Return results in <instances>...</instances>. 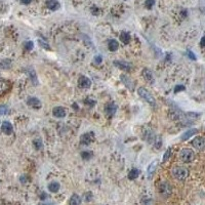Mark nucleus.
Here are the masks:
<instances>
[{
	"label": "nucleus",
	"instance_id": "nucleus-27",
	"mask_svg": "<svg viewBox=\"0 0 205 205\" xmlns=\"http://www.w3.org/2000/svg\"><path fill=\"white\" fill-rule=\"evenodd\" d=\"M33 146L34 148L36 150H41L43 148V143L41 140H39V138H37V140H34L33 142Z\"/></svg>",
	"mask_w": 205,
	"mask_h": 205
},
{
	"label": "nucleus",
	"instance_id": "nucleus-15",
	"mask_svg": "<svg viewBox=\"0 0 205 205\" xmlns=\"http://www.w3.org/2000/svg\"><path fill=\"white\" fill-rule=\"evenodd\" d=\"M52 115L56 118H64L66 116V111L63 107H56L52 110Z\"/></svg>",
	"mask_w": 205,
	"mask_h": 205
},
{
	"label": "nucleus",
	"instance_id": "nucleus-7",
	"mask_svg": "<svg viewBox=\"0 0 205 205\" xmlns=\"http://www.w3.org/2000/svg\"><path fill=\"white\" fill-rule=\"evenodd\" d=\"M142 75L148 83L154 84V82H155V76H154V73L152 72V70H150L148 68H145L142 71Z\"/></svg>",
	"mask_w": 205,
	"mask_h": 205
},
{
	"label": "nucleus",
	"instance_id": "nucleus-40",
	"mask_svg": "<svg viewBox=\"0 0 205 205\" xmlns=\"http://www.w3.org/2000/svg\"><path fill=\"white\" fill-rule=\"evenodd\" d=\"M91 12H93V14H95V16H99V14H101V10H99V8H97V7L93 6L91 7Z\"/></svg>",
	"mask_w": 205,
	"mask_h": 205
},
{
	"label": "nucleus",
	"instance_id": "nucleus-14",
	"mask_svg": "<svg viewBox=\"0 0 205 205\" xmlns=\"http://www.w3.org/2000/svg\"><path fill=\"white\" fill-rule=\"evenodd\" d=\"M196 133H198V129L197 128H191L189 129V130H187L186 132H184L183 134H182V136H180V140L182 141H188L191 136H193V135H195Z\"/></svg>",
	"mask_w": 205,
	"mask_h": 205
},
{
	"label": "nucleus",
	"instance_id": "nucleus-34",
	"mask_svg": "<svg viewBox=\"0 0 205 205\" xmlns=\"http://www.w3.org/2000/svg\"><path fill=\"white\" fill-rule=\"evenodd\" d=\"M170 154H171V149L168 148V149L166 150V152L164 153V155H163V162H165V161L168 160L169 157H170Z\"/></svg>",
	"mask_w": 205,
	"mask_h": 205
},
{
	"label": "nucleus",
	"instance_id": "nucleus-5",
	"mask_svg": "<svg viewBox=\"0 0 205 205\" xmlns=\"http://www.w3.org/2000/svg\"><path fill=\"white\" fill-rule=\"evenodd\" d=\"M143 138L149 144H153L155 142L156 135L151 127H144V129H143Z\"/></svg>",
	"mask_w": 205,
	"mask_h": 205
},
{
	"label": "nucleus",
	"instance_id": "nucleus-4",
	"mask_svg": "<svg viewBox=\"0 0 205 205\" xmlns=\"http://www.w3.org/2000/svg\"><path fill=\"white\" fill-rule=\"evenodd\" d=\"M158 190H159V193H160V195L163 198H167L172 193L171 186L169 185L168 182H161L159 184V186H158Z\"/></svg>",
	"mask_w": 205,
	"mask_h": 205
},
{
	"label": "nucleus",
	"instance_id": "nucleus-35",
	"mask_svg": "<svg viewBox=\"0 0 205 205\" xmlns=\"http://www.w3.org/2000/svg\"><path fill=\"white\" fill-rule=\"evenodd\" d=\"M185 89H186V87L183 85V84H178V85H176V87H174L173 91H174V93H180V91H183V90H185Z\"/></svg>",
	"mask_w": 205,
	"mask_h": 205
},
{
	"label": "nucleus",
	"instance_id": "nucleus-32",
	"mask_svg": "<svg viewBox=\"0 0 205 205\" xmlns=\"http://www.w3.org/2000/svg\"><path fill=\"white\" fill-rule=\"evenodd\" d=\"M24 47H25L26 50H32L34 47V43L33 41H27V42H25V44H24Z\"/></svg>",
	"mask_w": 205,
	"mask_h": 205
},
{
	"label": "nucleus",
	"instance_id": "nucleus-30",
	"mask_svg": "<svg viewBox=\"0 0 205 205\" xmlns=\"http://www.w3.org/2000/svg\"><path fill=\"white\" fill-rule=\"evenodd\" d=\"M8 113H9L8 107L4 106V105L0 106V115H6V114H8Z\"/></svg>",
	"mask_w": 205,
	"mask_h": 205
},
{
	"label": "nucleus",
	"instance_id": "nucleus-39",
	"mask_svg": "<svg viewBox=\"0 0 205 205\" xmlns=\"http://www.w3.org/2000/svg\"><path fill=\"white\" fill-rule=\"evenodd\" d=\"M84 104H86V105H88V106H95V101H93V99H84Z\"/></svg>",
	"mask_w": 205,
	"mask_h": 205
},
{
	"label": "nucleus",
	"instance_id": "nucleus-25",
	"mask_svg": "<svg viewBox=\"0 0 205 205\" xmlns=\"http://www.w3.org/2000/svg\"><path fill=\"white\" fill-rule=\"evenodd\" d=\"M138 174H140V171H138L136 168H133L132 170H130V172L128 173V178L130 180H133L135 178H138Z\"/></svg>",
	"mask_w": 205,
	"mask_h": 205
},
{
	"label": "nucleus",
	"instance_id": "nucleus-8",
	"mask_svg": "<svg viewBox=\"0 0 205 205\" xmlns=\"http://www.w3.org/2000/svg\"><path fill=\"white\" fill-rule=\"evenodd\" d=\"M93 140H95V133L93 132H86L80 136V143L82 145H89Z\"/></svg>",
	"mask_w": 205,
	"mask_h": 205
},
{
	"label": "nucleus",
	"instance_id": "nucleus-38",
	"mask_svg": "<svg viewBox=\"0 0 205 205\" xmlns=\"http://www.w3.org/2000/svg\"><path fill=\"white\" fill-rule=\"evenodd\" d=\"M93 62H95V64H97V65H99V64L103 62V58H101V56H99V54L95 56V59H93Z\"/></svg>",
	"mask_w": 205,
	"mask_h": 205
},
{
	"label": "nucleus",
	"instance_id": "nucleus-10",
	"mask_svg": "<svg viewBox=\"0 0 205 205\" xmlns=\"http://www.w3.org/2000/svg\"><path fill=\"white\" fill-rule=\"evenodd\" d=\"M78 85L79 87L81 88H89L90 85H91V81H90V79L87 78L86 76H80L78 79Z\"/></svg>",
	"mask_w": 205,
	"mask_h": 205
},
{
	"label": "nucleus",
	"instance_id": "nucleus-45",
	"mask_svg": "<svg viewBox=\"0 0 205 205\" xmlns=\"http://www.w3.org/2000/svg\"><path fill=\"white\" fill-rule=\"evenodd\" d=\"M41 199H42V200H43V199H44V198H46V194H45V193H42V195H41Z\"/></svg>",
	"mask_w": 205,
	"mask_h": 205
},
{
	"label": "nucleus",
	"instance_id": "nucleus-29",
	"mask_svg": "<svg viewBox=\"0 0 205 205\" xmlns=\"http://www.w3.org/2000/svg\"><path fill=\"white\" fill-rule=\"evenodd\" d=\"M154 146H155L156 149H159V148L162 146V140H161V136H156L155 142H154Z\"/></svg>",
	"mask_w": 205,
	"mask_h": 205
},
{
	"label": "nucleus",
	"instance_id": "nucleus-36",
	"mask_svg": "<svg viewBox=\"0 0 205 205\" xmlns=\"http://www.w3.org/2000/svg\"><path fill=\"white\" fill-rule=\"evenodd\" d=\"M83 198H84V201H86V202H89V201L93 200V194H91L90 192H87V193H85V194L83 195Z\"/></svg>",
	"mask_w": 205,
	"mask_h": 205
},
{
	"label": "nucleus",
	"instance_id": "nucleus-22",
	"mask_svg": "<svg viewBox=\"0 0 205 205\" xmlns=\"http://www.w3.org/2000/svg\"><path fill=\"white\" fill-rule=\"evenodd\" d=\"M130 35H129V33H127V32H121V34H120V40H121L122 43H124V44H127V43L130 42Z\"/></svg>",
	"mask_w": 205,
	"mask_h": 205
},
{
	"label": "nucleus",
	"instance_id": "nucleus-24",
	"mask_svg": "<svg viewBox=\"0 0 205 205\" xmlns=\"http://www.w3.org/2000/svg\"><path fill=\"white\" fill-rule=\"evenodd\" d=\"M11 66V61L8 59H4L2 60V61L0 62V68L1 69H4V70H7V69H9Z\"/></svg>",
	"mask_w": 205,
	"mask_h": 205
},
{
	"label": "nucleus",
	"instance_id": "nucleus-1",
	"mask_svg": "<svg viewBox=\"0 0 205 205\" xmlns=\"http://www.w3.org/2000/svg\"><path fill=\"white\" fill-rule=\"evenodd\" d=\"M178 157H180V159L184 163H191L194 161L196 155H195L193 150L189 149V148H185V149L180 150V154H178Z\"/></svg>",
	"mask_w": 205,
	"mask_h": 205
},
{
	"label": "nucleus",
	"instance_id": "nucleus-44",
	"mask_svg": "<svg viewBox=\"0 0 205 205\" xmlns=\"http://www.w3.org/2000/svg\"><path fill=\"white\" fill-rule=\"evenodd\" d=\"M39 205H53V203H51V202H41V203H39Z\"/></svg>",
	"mask_w": 205,
	"mask_h": 205
},
{
	"label": "nucleus",
	"instance_id": "nucleus-19",
	"mask_svg": "<svg viewBox=\"0 0 205 205\" xmlns=\"http://www.w3.org/2000/svg\"><path fill=\"white\" fill-rule=\"evenodd\" d=\"M158 166V161H153L151 164L148 166V169H147V173H148V178H151L153 176L154 172H155L156 168Z\"/></svg>",
	"mask_w": 205,
	"mask_h": 205
},
{
	"label": "nucleus",
	"instance_id": "nucleus-43",
	"mask_svg": "<svg viewBox=\"0 0 205 205\" xmlns=\"http://www.w3.org/2000/svg\"><path fill=\"white\" fill-rule=\"evenodd\" d=\"M22 4H29V3L32 2V0H21Z\"/></svg>",
	"mask_w": 205,
	"mask_h": 205
},
{
	"label": "nucleus",
	"instance_id": "nucleus-21",
	"mask_svg": "<svg viewBox=\"0 0 205 205\" xmlns=\"http://www.w3.org/2000/svg\"><path fill=\"white\" fill-rule=\"evenodd\" d=\"M81 204V198L77 194H73L69 200V205H80Z\"/></svg>",
	"mask_w": 205,
	"mask_h": 205
},
{
	"label": "nucleus",
	"instance_id": "nucleus-20",
	"mask_svg": "<svg viewBox=\"0 0 205 205\" xmlns=\"http://www.w3.org/2000/svg\"><path fill=\"white\" fill-rule=\"evenodd\" d=\"M108 47H109V50L112 52L116 51L119 47V44H118V41L115 40V39H110L108 42Z\"/></svg>",
	"mask_w": 205,
	"mask_h": 205
},
{
	"label": "nucleus",
	"instance_id": "nucleus-2",
	"mask_svg": "<svg viewBox=\"0 0 205 205\" xmlns=\"http://www.w3.org/2000/svg\"><path fill=\"white\" fill-rule=\"evenodd\" d=\"M171 173L173 178H176L178 180H184L189 176V170L184 166H174L171 169Z\"/></svg>",
	"mask_w": 205,
	"mask_h": 205
},
{
	"label": "nucleus",
	"instance_id": "nucleus-11",
	"mask_svg": "<svg viewBox=\"0 0 205 205\" xmlns=\"http://www.w3.org/2000/svg\"><path fill=\"white\" fill-rule=\"evenodd\" d=\"M9 87H10V83L6 80H3V79H0V97L4 95L5 93L8 91Z\"/></svg>",
	"mask_w": 205,
	"mask_h": 205
},
{
	"label": "nucleus",
	"instance_id": "nucleus-6",
	"mask_svg": "<svg viewBox=\"0 0 205 205\" xmlns=\"http://www.w3.org/2000/svg\"><path fill=\"white\" fill-rule=\"evenodd\" d=\"M192 146L198 151H204L205 150V138L202 136H196L192 140Z\"/></svg>",
	"mask_w": 205,
	"mask_h": 205
},
{
	"label": "nucleus",
	"instance_id": "nucleus-12",
	"mask_svg": "<svg viewBox=\"0 0 205 205\" xmlns=\"http://www.w3.org/2000/svg\"><path fill=\"white\" fill-rule=\"evenodd\" d=\"M1 130H2V132L5 133V134H11L12 131H14V127H12L10 122L3 121L2 125H1Z\"/></svg>",
	"mask_w": 205,
	"mask_h": 205
},
{
	"label": "nucleus",
	"instance_id": "nucleus-13",
	"mask_svg": "<svg viewBox=\"0 0 205 205\" xmlns=\"http://www.w3.org/2000/svg\"><path fill=\"white\" fill-rule=\"evenodd\" d=\"M114 66H116L117 68L121 69V70H125V71H129L131 69V64L127 63V62H123V61H115L114 62Z\"/></svg>",
	"mask_w": 205,
	"mask_h": 205
},
{
	"label": "nucleus",
	"instance_id": "nucleus-23",
	"mask_svg": "<svg viewBox=\"0 0 205 205\" xmlns=\"http://www.w3.org/2000/svg\"><path fill=\"white\" fill-rule=\"evenodd\" d=\"M48 191L51 192V193H56V192L60 190V184L56 183V182H52L48 185Z\"/></svg>",
	"mask_w": 205,
	"mask_h": 205
},
{
	"label": "nucleus",
	"instance_id": "nucleus-3",
	"mask_svg": "<svg viewBox=\"0 0 205 205\" xmlns=\"http://www.w3.org/2000/svg\"><path fill=\"white\" fill-rule=\"evenodd\" d=\"M138 95H140V97H142L143 99H145V101L148 103V104L152 105V106H155V104H156L155 99H154V97L152 95V93H150V91L147 89V88L140 87L138 89Z\"/></svg>",
	"mask_w": 205,
	"mask_h": 205
},
{
	"label": "nucleus",
	"instance_id": "nucleus-31",
	"mask_svg": "<svg viewBox=\"0 0 205 205\" xmlns=\"http://www.w3.org/2000/svg\"><path fill=\"white\" fill-rule=\"evenodd\" d=\"M38 42H39V45H40L41 47H43V48H44V49H47V50H49V49H50L49 45H48V43L46 42V41L42 40V39H39V40H38Z\"/></svg>",
	"mask_w": 205,
	"mask_h": 205
},
{
	"label": "nucleus",
	"instance_id": "nucleus-28",
	"mask_svg": "<svg viewBox=\"0 0 205 205\" xmlns=\"http://www.w3.org/2000/svg\"><path fill=\"white\" fill-rule=\"evenodd\" d=\"M81 157L83 158V159H85V160H89L90 158L93 157V153L89 151H83L81 152Z\"/></svg>",
	"mask_w": 205,
	"mask_h": 205
},
{
	"label": "nucleus",
	"instance_id": "nucleus-9",
	"mask_svg": "<svg viewBox=\"0 0 205 205\" xmlns=\"http://www.w3.org/2000/svg\"><path fill=\"white\" fill-rule=\"evenodd\" d=\"M116 110H117V106L113 103H109L105 107V114H106L107 117H112L116 113Z\"/></svg>",
	"mask_w": 205,
	"mask_h": 205
},
{
	"label": "nucleus",
	"instance_id": "nucleus-42",
	"mask_svg": "<svg viewBox=\"0 0 205 205\" xmlns=\"http://www.w3.org/2000/svg\"><path fill=\"white\" fill-rule=\"evenodd\" d=\"M200 45L202 47H205V36H203L200 40Z\"/></svg>",
	"mask_w": 205,
	"mask_h": 205
},
{
	"label": "nucleus",
	"instance_id": "nucleus-41",
	"mask_svg": "<svg viewBox=\"0 0 205 205\" xmlns=\"http://www.w3.org/2000/svg\"><path fill=\"white\" fill-rule=\"evenodd\" d=\"M20 180H21V183L26 184V183H27L28 178H27V176H22L20 178Z\"/></svg>",
	"mask_w": 205,
	"mask_h": 205
},
{
	"label": "nucleus",
	"instance_id": "nucleus-17",
	"mask_svg": "<svg viewBox=\"0 0 205 205\" xmlns=\"http://www.w3.org/2000/svg\"><path fill=\"white\" fill-rule=\"evenodd\" d=\"M120 79H121V81L124 83V85L126 86V87L128 88L129 90H133V89H134V85H133V82L131 81V79L128 78V77H127L126 75H121Z\"/></svg>",
	"mask_w": 205,
	"mask_h": 205
},
{
	"label": "nucleus",
	"instance_id": "nucleus-16",
	"mask_svg": "<svg viewBox=\"0 0 205 205\" xmlns=\"http://www.w3.org/2000/svg\"><path fill=\"white\" fill-rule=\"evenodd\" d=\"M27 104L28 106L32 107V108H35V109H39L41 107V101H39L37 97H29L27 99Z\"/></svg>",
	"mask_w": 205,
	"mask_h": 205
},
{
	"label": "nucleus",
	"instance_id": "nucleus-37",
	"mask_svg": "<svg viewBox=\"0 0 205 205\" xmlns=\"http://www.w3.org/2000/svg\"><path fill=\"white\" fill-rule=\"evenodd\" d=\"M187 56H188V58H189V59H191L192 61H196V56H195L194 54V52L192 51V50H190V49H188L187 50Z\"/></svg>",
	"mask_w": 205,
	"mask_h": 205
},
{
	"label": "nucleus",
	"instance_id": "nucleus-18",
	"mask_svg": "<svg viewBox=\"0 0 205 205\" xmlns=\"http://www.w3.org/2000/svg\"><path fill=\"white\" fill-rule=\"evenodd\" d=\"M46 6L50 10H56L60 8V2L58 0H47L46 1Z\"/></svg>",
	"mask_w": 205,
	"mask_h": 205
},
{
	"label": "nucleus",
	"instance_id": "nucleus-26",
	"mask_svg": "<svg viewBox=\"0 0 205 205\" xmlns=\"http://www.w3.org/2000/svg\"><path fill=\"white\" fill-rule=\"evenodd\" d=\"M28 73H29L32 82H33L34 84L37 83V77H36V73H35V71H34L33 69H29V70H28ZM35 85H36V84H35Z\"/></svg>",
	"mask_w": 205,
	"mask_h": 205
},
{
	"label": "nucleus",
	"instance_id": "nucleus-33",
	"mask_svg": "<svg viewBox=\"0 0 205 205\" xmlns=\"http://www.w3.org/2000/svg\"><path fill=\"white\" fill-rule=\"evenodd\" d=\"M155 5V0H146V2H145V6L146 8L150 9Z\"/></svg>",
	"mask_w": 205,
	"mask_h": 205
},
{
	"label": "nucleus",
	"instance_id": "nucleus-46",
	"mask_svg": "<svg viewBox=\"0 0 205 205\" xmlns=\"http://www.w3.org/2000/svg\"><path fill=\"white\" fill-rule=\"evenodd\" d=\"M73 107L75 108V110H78V105L77 104H73Z\"/></svg>",
	"mask_w": 205,
	"mask_h": 205
}]
</instances>
